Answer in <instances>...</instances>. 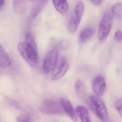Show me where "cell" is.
<instances>
[{
	"label": "cell",
	"mask_w": 122,
	"mask_h": 122,
	"mask_svg": "<svg viewBox=\"0 0 122 122\" xmlns=\"http://www.w3.org/2000/svg\"><path fill=\"white\" fill-rule=\"evenodd\" d=\"M11 64L10 57L0 44V66L5 68L10 66Z\"/></svg>",
	"instance_id": "10"
},
{
	"label": "cell",
	"mask_w": 122,
	"mask_h": 122,
	"mask_svg": "<svg viewBox=\"0 0 122 122\" xmlns=\"http://www.w3.org/2000/svg\"><path fill=\"white\" fill-rule=\"evenodd\" d=\"M26 3L24 1L14 0L13 2V9L16 14H22L25 11Z\"/></svg>",
	"instance_id": "14"
},
{
	"label": "cell",
	"mask_w": 122,
	"mask_h": 122,
	"mask_svg": "<svg viewBox=\"0 0 122 122\" xmlns=\"http://www.w3.org/2000/svg\"><path fill=\"white\" fill-rule=\"evenodd\" d=\"M41 110L44 113L49 115L58 114L64 112L60 101H58L50 99L44 100Z\"/></svg>",
	"instance_id": "4"
},
{
	"label": "cell",
	"mask_w": 122,
	"mask_h": 122,
	"mask_svg": "<svg viewBox=\"0 0 122 122\" xmlns=\"http://www.w3.org/2000/svg\"></svg>",
	"instance_id": "26"
},
{
	"label": "cell",
	"mask_w": 122,
	"mask_h": 122,
	"mask_svg": "<svg viewBox=\"0 0 122 122\" xmlns=\"http://www.w3.org/2000/svg\"><path fill=\"white\" fill-rule=\"evenodd\" d=\"M3 67H1V66H0V76L1 75L3 74Z\"/></svg>",
	"instance_id": "25"
},
{
	"label": "cell",
	"mask_w": 122,
	"mask_h": 122,
	"mask_svg": "<svg viewBox=\"0 0 122 122\" xmlns=\"http://www.w3.org/2000/svg\"><path fill=\"white\" fill-rule=\"evenodd\" d=\"M114 39L117 42L122 41V32L120 30H117L115 32L114 35Z\"/></svg>",
	"instance_id": "22"
},
{
	"label": "cell",
	"mask_w": 122,
	"mask_h": 122,
	"mask_svg": "<svg viewBox=\"0 0 122 122\" xmlns=\"http://www.w3.org/2000/svg\"><path fill=\"white\" fill-rule=\"evenodd\" d=\"M90 1L94 5H99L100 4H102V1L100 0H90Z\"/></svg>",
	"instance_id": "23"
},
{
	"label": "cell",
	"mask_w": 122,
	"mask_h": 122,
	"mask_svg": "<svg viewBox=\"0 0 122 122\" xmlns=\"http://www.w3.org/2000/svg\"><path fill=\"white\" fill-rule=\"evenodd\" d=\"M17 48L22 58L27 63L32 66L37 64L38 56L36 43L22 42L18 44Z\"/></svg>",
	"instance_id": "1"
},
{
	"label": "cell",
	"mask_w": 122,
	"mask_h": 122,
	"mask_svg": "<svg viewBox=\"0 0 122 122\" xmlns=\"http://www.w3.org/2000/svg\"><path fill=\"white\" fill-rule=\"evenodd\" d=\"M58 61V50L56 48L50 51L44 58L43 69L46 74L53 71Z\"/></svg>",
	"instance_id": "6"
},
{
	"label": "cell",
	"mask_w": 122,
	"mask_h": 122,
	"mask_svg": "<svg viewBox=\"0 0 122 122\" xmlns=\"http://www.w3.org/2000/svg\"><path fill=\"white\" fill-rule=\"evenodd\" d=\"M31 117L28 114L21 115L16 119L17 122H31Z\"/></svg>",
	"instance_id": "19"
},
{
	"label": "cell",
	"mask_w": 122,
	"mask_h": 122,
	"mask_svg": "<svg viewBox=\"0 0 122 122\" xmlns=\"http://www.w3.org/2000/svg\"><path fill=\"white\" fill-rule=\"evenodd\" d=\"M89 102L96 115L102 122H110L107 107L98 97L91 96L89 98Z\"/></svg>",
	"instance_id": "2"
},
{
	"label": "cell",
	"mask_w": 122,
	"mask_h": 122,
	"mask_svg": "<svg viewBox=\"0 0 122 122\" xmlns=\"http://www.w3.org/2000/svg\"><path fill=\"white\" fill-rule=\"evenodd\" d=\"M80 22L72 15L70 18L68 23V29L69 31L72 33H74L77 30L78 26Z\"/></svg>",
	"instance_id": "17"
},
{
	"label": "cell",
	"mask_w": 122,
	"mask_h": 122,
	"mask_svg": "<svg viewBox=\"0 0 122 122\" xmlns=\"http://www.w3.org/2000/svg\"><path fill=\"white\" fill-rule=\"evenodd\" d=\"M64 112L74 122H78V119L72 105L68 100L62 98L60 100Z\"/></svg>",
	"instance_id": "8"
},
{
	"label": "cell",
	"mask_w": 122,
	"mask_h": 122,
	"mask_svg": "<svg viewBox=\"0 0 122 122\" xmlns=\"http://www.w3.org/2000/svg\"><path fill=\"white\" fill-rule=\"evenodd\" d=\"M106 82L103 77L101 76L96 77L93 80L92 89L93 91L97 97L102 96L105 91Z\"/></svg>",
	"instance_id": "7"
},
{
	"label": "cell",
	"mask_w": 122,
	"mask_h": 122,
	"mask_svg": "<svg viewBox=\"0 0 122 122\" xmlns=\"http://www.w3.org/2000/svg\"><path fill=\"white\" fill-rule=\"evenodd\" d=\"M47 2V1H39L35 4L32 9L31 13L33 18H35L38 16Z\"/></svg>",
	"instance_id": "16"
},
{
	"label": "cell",
	"mask_w": 122,
	"mask_h": 122,
	"mask_svg": "<svg viewBox=\"0 0 122 122\" xmlns=\"http://www.w3.org/2000/svg\"><path fill=\"white\" fill-rule=\"evenodd\" d=\"M94 30L92 28L87 27L84 29L80 32L79 36V41L84 43L89 40L94 34Z\"/></svg>",
	"instance_id": "12"
},
{
	"label": "cell",
	"mask_w": 122,
	"mask_h": 122,
	"mask_svg": "<svg viewBox=\"0 0 122 122\" xmlns=\"http://www.w3.org/2000/svg\"><path fill=\"white\" fill-rule=\"evenodd\" d=\"M69 46L68 42L66 41H61L59 44L58 47H56V49H59L61 50H64L66 49Z\"/></svg>",
	"instance_id": "21"
},
{
	"label": "cell",
	"mask_w": 122,
	"mask_h": 122,
	"mask_svg": "<svg viewBox=\"0 0 122 122\" xmlns=\"http://www.w3.org/2000/svg\"><path fill=\"white\" fill-rule=\"evenodd\" d=\"M112 16L109 12H106L103 15L99 27L98 37L101 41L106 40L109 36L112 25Z\"/></svg>",
	"instance_id": "3"
},
{
	"label": "cell",
	"mask_w": 122,
	"mask_h": 122,
	"mask_svg": "<svg viewBox=\"0 0 122 122\" xmlns=\"http://www.w3.org/2000/svg\"><path fill=\"white\" fill-rule=\"evenodd\" d=\"M69 64L66 58L62 57L58 59L57 64L51 74V79L52 81H56L64 76L67 71Z\"/></svg>",
	"instance_id": "5"
},
{
	"label": "cell",
	"mask_w": 122,
	"mask_h": 122,
	"mask_svg": "<svg viewBox=\"0 0 122 122\" xmlns=\"http://www.w3.org/2000/svg\"><path fill=\"white\" fill-rule=\"evenodd\" d=\"M115 108L122 118V99L117 100L115 104Z\"/></svg>",
	"instance_id": "20"
},
{
	"label": "cell",
	"mask_w": 122,
	"mask_h": 122,
	"mask_svg": "<svg viewBox=\"0 0 122 122\" xmlns=\"http://www.w3.org/2000/svg\"><path fill=\"white\" fill-rule=\"evenodd\" d=\"M112 13L117 19L122 20V3H119L115 4L112 6Z\"/></svg>",
	"instance_id": "15"
},
{
	"label": "cell",
	"mask_w": 122,
	"mask_h": 122,
	"mask_svg": "<svg viewBox=\"0 0 122 122\" xmlns=\"http://www.w3.org/2000/svg\"><path fill=\"white\" fill-rule=\"evenodd\" d=\"M84 8V4L81 1H78L75 6L74 13L73 14V15L76 19H77L80 22L81 21L83 16Z\"/></svg>",
	"instance_id": "13"
},
{
	"label": "cell",
	"mask_w": 122,
	"mask_h": 122,
	"mask_svg": "<svg viewBox=\"0 0 122 122\" xmlns=\"http://www.w3.org/2000/svg\"><path fill=\"white\" fill-rule=\"evenodd\" d=\"M76 112L81 122H92L89 117L88 110L84 107L81 105L77 106Z\"/></svg>",
	"instance_id": "11"
},
{
	"label": "cell",
	"mask_w": 122,
	"mask_h": 122,
	"mask_svg": "<svg viewBox=\"0 0 122 122\" xmlns=\"http://www.w3.org/2000/svg\"><path fill=\"white\" fill-rule=\"evenodd\" d=\"M75 88L77 93L81 98L85 97L86 94V88L84 84L80 81H78L76 82Z\"/></svg>",
	"instance_id": "18"
},
{
	"label": "cell",
	"mask_w": 122,
	"mask_h": 122,
	"mask_svg": "<svg viewBox=\"0 0 122 122\" xmlns=\"http://www.w3.org/2000/svg\"><path fill=\"white\" fill-rule=\"evenodd\" d=\"M54 6L56 11L62 15H65L68 13L69 5L66 0H53Z\"/></svg>",
	"instance_id": "9"
},
{
	"label": "cell",
	"mask_w": 122,
	"mask_h": 122,
	"mask_svg": "<svg viewBox=\"0 0 122 122\" xmlns=\"http://www.w3.org/2000/svg\"><path fill=\"white\" fill-rule=\"evenodd\" d=\"M4 2H5V1L3 0H0V11L3 6Z\"/></svg>",
	"instance_id": "24"
}]
</instances>
